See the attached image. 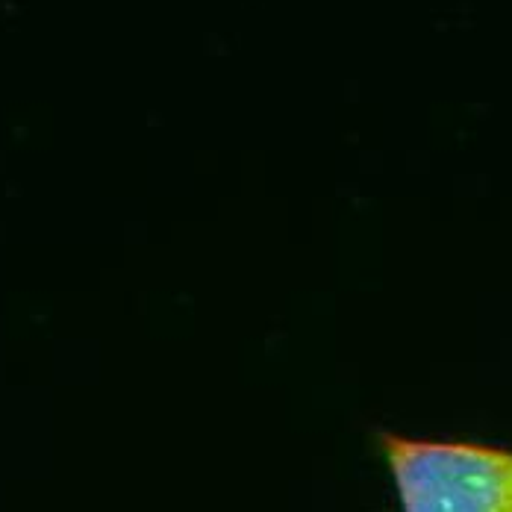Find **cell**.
I'll return each instance as SVG.
<instances>
[{
  "mask_svg": "<svg viewBox=\"0 0 512 512\" xmlns=\"http://www.w3.org/2000/svg\"><path fill=\"white\" fill-rule=\"evenodd\" d=\"M401 512H512V448L377 433Z\"/></svg>",
  "mask_w": 512,
  "mask_h": 512,
  "instance_id": "obj_1",
  "label": "cell"
}]
</instances>
